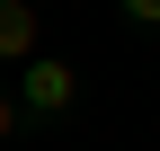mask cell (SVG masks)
I'll return each mask as SVG.
<instances>
[{
    "label": "cell",
    "mask_w": 160,
    "mask_h": 151,
    "mask_svg": "<svg viewBox=\"0 0 160 151\" xmlns=\"http://www.w3.org/2000/svg\"><path fill=\"white\" fill-rule=\"evenodd\" d=\"M71 107H80V62L36 53V62L18 71V116H71Z\"/></svg>",
    "instance_id": "cell-1"
},
{
    "label": "cell",
    "mask_w": 160,
    "mask_h": 151,
    "mask_svg": "<svg viewBox=\"0 0 160 151\" xmlns=\"http://www.w3.org/2000/svg\"><path fill=\"white\" fill-rule=\"evenodd\" d=\"M36 53H45V18H36L27 0H0V62H9V71H27Z\"/></svg>",
    "instance_id": "cell-2"
},
{
    "label": "cell",
    "mask_w": 160,
    "mask_h": 151,
    "mask_svg": "<svg viewBox=\"0 0 160 151\" xmlns=\"http://www.w3.org/2000/svg\"><path fill=\"white\" fill-rule=\"evenodd\" d=\"M125 27H160V0H125Z\"/></svg>",
    "instance_id": "cell-3"
},
{
    "label": "cell",
    "mask_w": 160,
    "mask_h": 151,
    "mask_svg": "<svg viewBox=\"0 0 160 151\" xmlns=\"http://www.w3.org/2000/svg\"><path fill=\"white\" fill-rule=\"evenodd\" d=\"M18 124H27V116H18V98H9V89H0V142H9Z\"/></svg>",
    "instance_id": "cell-4"
}]
</instances>
